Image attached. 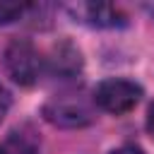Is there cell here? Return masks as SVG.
I'll return each mask as SVG.
<instances>
[{"label": "cell", "mask_w": 154, "mask_h": 154, "mask_svg": "<svg viewBox=\"0 0 154 154\" xmlns=\"http://www.w3.org/2000/svg\"><path fill=\"white\" fill-rule=\"evenodd\" d=\"M2 67L19 87H31L41 75V55L29 38H12L2 51Z\"/></svg>", "instance_id": "1"}, {"label": "cell", "mask_w": 154, "mask_h": 154, "mask_svg": "<svg viewBox=\"0 0 154 154\" xmlns=\"http://www.w3.org/2000/svg\"><path fill=\"white\" fill-rule=\"evenodd\" d=\"M94 96L91 101L82 94L75 91H65V94H55L53 99H48V103L43 106V116L48 123L60 125V128H79L94 120Z\"/></svg>", "instance_id": "2"}, {"label": "cell", "mask_w": 154, "mask_h": 154, "mask_svg": "<svg viewBox=\"0 0 154 154\" xmlns=\"http://www.w3.org/2000/svg\"><path fill=\"white\" fill-rule=\"evenodd\" d=\"M140 99H142V87L135 84L132 79H123V77L103 79L94 89V103L101 111L113 113V116H123V113L132 111Z\"/></svg>", "instance_id": "3"}, {"label": "cell", "mask_w": 154, "mask_h": 154, "mask_svg": "<svg viewBox=\"0 0 154 154\" xmlns=\"http://www.w3.org/2000/svg\"><path fill=\"white\" fill-rule=\"evenodd\" d=\"M70 14L89 26H99V29H116L125 24V14L113 7V5H101V2H77L72 7H67Z\"/></svg>", "instance_id": "4"}, {"label": "cell", "mask_w": 154, "mask_h": 154, "mask_svg": "<svg viewBox=\"0 0 154 154\" xmlns=\"http://www.w3.org/2000/svg\"><path fill=\"white\" fill-rule=\"evenodd\" d=\"M51 70L60 77H72L82 70V55L79 51L70 43V41H63L53 48V55H51Z\"/></svg>", "instance_id": "5"}, {"label": "cell", "mask_w": 154, "mask_h": 154, "mask_svg": "<svg viewBox=\"0 0 154 154\" xmlns=\"http://www.w3.org/2000/svg\"><path fill=\"white\" fill-rule=\"evenodd\" d=\"M29 10V5H19V2H0V26L10 24L14 19H19L24 12Z\"/></svg>", "instance_id": "6"}, {"label": "cell", "mask_w": 154, "mask_h": 154, "mask_svg": "<svg viewBox=\"0 0 154 154\" xmlns=\"http://www.w3.org/2000/svg\"><path fill=\"white\" fill-rule=\"evenodd\" d=\"M7 111H10V94H7V89L0 84V123H2V118L7 116Z\"/></svg>", "instance_id": "7"}, {"label": "cell", "mask_w": 154, "mask_h": 154, "mask_svg": "<svg viewBox=\"0 0 154 154\" xmlns=\"http://www.w3.org/2000/svg\"><path fill=\"white\" fill-rule=\"evenodd\" d=\"M111 154H144L140 147H135V144H123V147H118V149H113Z\"/></svg>", "instance_id": "8"}, {"label": "cell", "mask_w": 154, "mask_h": 154, "mask_svg": "<svg viewBox=\"0 0 154 154\" xmlns=\"http://www.w3.org/2000/svg\"><path fill=\"white\" fill-rule=\"evenodd\" d=\"M147 132H149L152 140H154V103H152L149 111H147Z\"/></svg>", "instance_id": "9"}, {"label": "cell", "mask_w": 154, "mask_h": 154, "mask_svg": "<svg viewBox=\"0 0 154 154\" xmlns=\"http://www.w3.org/2000/svg\"><path fill=\"white\" fill-rule=\"evenodd\" d=\"M0 154H7V149H0Z\"/></svg>", "instance_id": "10"}]
</instances>
